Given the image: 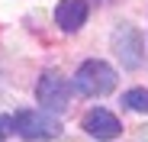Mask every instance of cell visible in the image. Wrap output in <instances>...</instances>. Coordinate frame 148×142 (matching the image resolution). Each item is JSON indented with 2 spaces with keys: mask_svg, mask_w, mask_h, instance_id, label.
<instances>
[{
  "mask_svg": "<svg viewBox=\"0 0 148 142\" xmlns=\"http://www.w3.org/2000/svg\"><path fill=\"white\" fill-rule=\"evenodd\" d=\"M74 90L84 94V97H106L116 90V71L100 58H90L74 74Z\"/></svg>",
  "mask_w": 148,
  "mask_h": 142,
  "instance_id": "6da1fadb",
  "label": "cell"
},
{
  "mask_svg": "<svg viewBox=\"0 0 148 142\" xmlns=\"http://www.w3.org/2000/svg\"><path fill=\"white\" fill-rule=\"evenodd\" d=\"M13 129H16V136L29 139V142H48V139L61 136V123L55 120V113H48L42 107L39 110H16Z\"/></svg>",
  "mask_w": 148,
  "mask_h": 142,
  "instance_id": "7a4b0ae2",
  "label": "cell"
},
{
  "mask_svg": "<svg viewBox=\"0 0 148 142\" xmlns=\"http://www.w3.org/2000/svg\"><path fill=\"white\" fill-rule=\"evenodd\" d=\"M36 100L48 113H64L71 107V84L58 71H42V78L36 81Z\"/></svg>",
  "mask_w": 148,
  "mask_h": 142,
  "instance_id": "3957f363",
  "label": "cell"
},
{
  "mask_svg": "<svg viewBox=\"0 0 148 142\" xmlns=\"http://www.w3.org/2000/svg\"><path fill=\"white\" fill-rule=\"evenodd\" d=\"M113 49L119 55V65L126 68H138L145 61V42H142V32L129 23H122V26L113 32Z\"/></svg>",
  "mask_w": 148,
  "mask_h": 142,
  "instance_id": "277c9868",
  "label": "cell"
},
{
  "mask_svg": "<svg viewBox=\"0 0 148 142\" xmlns=\"http://www.w3.org/2000/svg\"><path fill=\"white\" fill-rule=\"evenodd\" d=\"M81 126H84V132H87V136L100 139V142H113V139H119V136H122V123H119V116H116V113H110L106 107H93V110H87Z\"/></svg>",
  "mask_w": 148,
  "mask_h": 142,
  "instance_id": "5b68a950",
  "label": "cell"
},
{
  "mask_svg": "<svg viewBox=\"0 0 148 142\" xmlns=\"http://www.w3.org/2000/svg\"><path fill=\"white\" fill-rule=\"evenodd\" d=\"M87 0H61V3L55 7V23L64 29V32H77L84 23H87Z\"/></svg>",
  "mask_w": 148,
  "mask_h": 142,
  "instance_id": "8992f818",
  "label": "cell"
},
{
  "mask_svg": "<svg viewBox=\"0 0 148 142\" xmlns=\"http://www.w3.org/2000/svg\"><path fill=\"white\" fill-rule=\"evenodd\" d=\"M122 103H126V110H132V113L148 116V90H145V87H132V90H126V94H122Z\"/></svg>",
  "mask_w": 148,
  "mask_h": 142,
  "instance_id": "52a82bcc",
  "label": "cell"
},
{
  "mask_svg": "<svg viewBox=\"0 0 148 142\" xmlns=\"http://www.w3.org/2000/svg\"><path fill=\"white\" fill-rule=\"evenodd\" d=\"M0 142H3V136H0Z\"/></svg>",
  "mask_w": 148,
  "mask_h": 142,
  "instance_id": "ba28073f",
  "label": "cell"
}]
</instances>
